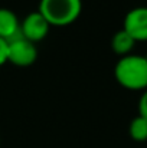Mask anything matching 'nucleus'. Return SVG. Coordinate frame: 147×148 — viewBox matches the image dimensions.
I'll return each instance as SVG.
<instances>
[{"mask_svg":"<svg viewBox=\"0 0 147 148\" xmlns=\"http://www.w3.org/2000/svg\"><path fill=\"white\" fill-rule=\"evenodd\" d=\"M20 35V22L16 13L7 7H0V38L10 42Z\"/></svg>","mask_w":147,"mask_h":148,"instance_id":"423d86ee","label":"nucleus"},{"mask_svg":"<svg viewBox=\"0 0 147 148\" xmlns=\"http://www.w3.org/2000/svg\"><path fill=\"white\" fill-rule=\"evenodd\" d=\"M115 81L128 91L147 89V58L141 55H127L120 58L114 68Z\"/></svg>","mask_w":147,"mask_h":148,"instance_id":"f257e3e1","label":"nucleus"},{"mask_svg":"<svg viewBox=\"0 0 147 148\" xmlns=\"http://www.w3.org/2000/svg\"><path fill=\"white\" fill-rule=\"evenodd\" d=\"M38 59L36 45L20 35L9 42V62L19 68H28Z\"/></svg>","mask_w":147,"mask_h":148,"instance_id":"7ed1b4c3","label":"nucleus"},{"mask_svg":"<svg viewBox=\"0 0 147 148\" xmlns=\"http://www.w3.org/2000/svg\"><path fill=\"white\" fill-rule=\"evenodd\" d=\"M0 143H1V141H0Z\"/></svg>","mask_w":147,"mask_h":148,"instance_id":"9b49d317","label":"nucleus"},{"mask_svg":"<svg viewBox=\"0 0 147 148\" xmlns=\"http://www.w3.org/2000/svg\"><path fill=\"white\" fill-rule=\"evenodd\" d=\"M49 29L50 25L38 10L30 12L20 23V36L36 45L38 42H42L48 36Z\"/></svg>","mask_w":147,"mask_h":148,"instance_id":"20e7f679","label":"nucleus"},{"mask_svg":"<svg viewBox=\"0 0 147 148\" xmlns=\"http://www.w3.org/2000/svg\"><path fill=\"white\" fill-rule=\"evenodd\" d=\"M128 134L133 141L136 143H144L147 141V119L137 115L131 119L128 125Z\"/></svg>","mask_w":147,"mask_h":148,"instance_id":"6e6552de","label":"nucleus"},{"mask_svg":"<svg viewBox=\"0 0 147 148\" xmlns=\"http://www.w3.org/2000/svg\"><path fill=\"white\" fill-rule=\"evenodd\" d=\"M139 115L147 119V89L141 94L139 99Z\"/></svg>","mask_w":147,"mask_h":148,"instance_id":"9d476101","label":"nucleus"},{"mask_svg":"<svg viewBox=\"0 0 147 148\" xmlns=\"http://www.w3.org/2000/svg\"><path fill=\"white\" fill-rule=\"evenodd\" d=\"M137 42L124 30H118L117 33H114V36L111 38V49L115 55L118 56H127V55H131V50L134 48Z\"/></svg>","mask_w":147,"mask_h":148,"instance_id":"0eeeda50","label":"nucleus"},{"mask_svg":"<svg viewBox=\"0 0 147 148\" xmlns=\"http://www.w3.org/2000/svg\"><path fill=\"white\" fill-rule=\"evenodd\" d=\"M123 29L136 40L147 42V7L139 6L127 12Z\"/></svg>","mask_w":147,"mask_h":148,"instance_id":"39448f33","label":"nucleus"},{"mask_svg":"<svg viewBox=\"0 0 147 148\" xmlns=\"http://www.w3.org/2000/svg\"><path fill=\"white\" fill-rule=\"evenodd\" d=\"M38 12L50 26H69L82 12V0H41Z\"/></svg>","mask_w":147,"mask_h":148,"instance_id":"f03ea898","label":"nucleus"},{"mask_svg":"<svg viewBox=\"0 0 147 148\" xmlns=\"http://www.w3.org/2000/svg\"><path fill=\"white\" fill-rule=\"evenodd\" d=\"M9 62V42L0 38V66Z\"/></svg>","mask_w":147,"mask_h":148,"instance_id":"1a4fd4ad","label":"nucleus"}]
</instances>
